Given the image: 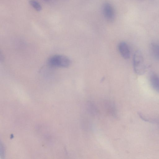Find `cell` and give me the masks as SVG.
<instances>
[{
  "label": "cell",
  "mask_w": 159,
  "mask_h": 159,
  "mask_svg": "<svg viewBox=\"0 0 159 159\" xmlns=\"http://www.w3.org/2000/svg\"><path fill=\"white\" fill-rule=\"evenodd\" d=\"M133 65L135 73L142 75L146 71V66L143 54L140 50L135 52L133 58Z\"/></svg>",
  "instance_id": "obj_1"
},
{
  "label": "cell",
  "mask_w": 159,
  "mask_h": 159,
  "mask_svg": "<svg viewBox=\"0 0 159 159\" xmlns=\"http://www.w3.org/2000/svg\"><path fill=\"white\" fill-rule=\"evenodd\" d=\"M49 65L53 66L67 67L70 64V61L67 57L61 55H56L50 57L48 60Z\"/></svg>",
  "instance_id": "obj_2"
},
{
  "label": "cell",
  "mask_w": 159,
  "mask_h": 159,
  "mask_svg": "<svg viewBox=\"0 0 159 159\" xmlns=\"http://www.w3.org/2000/svg\"><path fill=\"white\" fill-rule=\"evenodd\" d=\"M102 11L106 19L109 22L112 21L115 18V13L112 5L108 3H105L103 5Z\"/></svg>",
  "instance_id": "obj_3"
},
{
  "label": "cell",
  "mask_w": 159,
  "mask_h": 159,
  "mask_svg": "<svg viewBox=\"0 0 159 159\" xmlns=\"http://www.w3.org/2000/svg\"><path fill=\"white\" fill-rule=\"evenodd\" d=\"M118 49L121 55L124 59H128L129 58V49L128 45L125 42H120L118 45Z\"/></svg>",
  "instance_id": "obj_4"
},
{
  "label": "cell",
  "mask_w": 159,
  "mask_h": 159,
  "mask_svg": "<svg viewBox=\"0 0 159 159\" xmlns=\"http://www.w3.org/2000/svg\"><path fill=\"white\" fill-rule=\"evenodd\" d=\"M150 81L153 88L159 92V76L156 74L152 73L150 75Z\"/></svg>",
  "instance_id": "obj_5"
},
{
  "label": "cell",
  "mask_w": 159,
  "mask_h": 159,
  "mask_svg": "<svg viewBox=\"0 0 159 159\" xmlns=\"http://www.w3.org/2000/svg\"><path fill=\"white\" fill-rule=\"evenodd\" d=\"M151 53L153 57L157 60H159V43L153 42L150 46Z\"/></svg>",
  "instance_id": "obj_6"
},
{
  "label": "cell",
  "mask_w": 159,
  "mask_h": 159,
  "mask_svg": "<svg viewBox=\"0 0 159 159\" xmlns=\"http://www.w3.org/2000/svg\"><path fill=\"white\" fill-rule=\"evenodd\" d=\"M29 3L37 11H41L42 7L41 5L35 0H29Z\"/></svg>",
  "instance_id": "obj_7"
}]
</instances>
